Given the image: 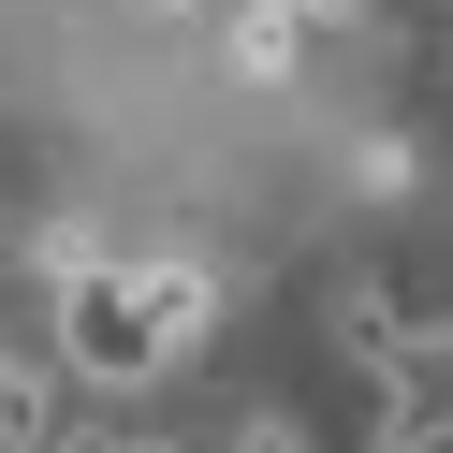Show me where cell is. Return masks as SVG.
Returning a JSON list of instances; mask_svg holds the SVG:
<instances>
[{"label":"cell","instance_id":"277c9868","mask_svg":"<svg viewBox=\"0 0 453 453\" xmlns=\"http://www.w3.org/2000/svg\"><path fill=\"white\" fill-rule=\"evenodd\" d=\"M59 351H0V453H44V439H59Z\"/></svg>","mask_w":453,"mask_h":453},{"label":"cell","instance_id":"ba28073f","mask_svg":"<svg viewBox=\"0 0 453 453\" xmlns=\"http://www.w3.org/2000/svg\"><path fill=\"white\" fill-rule=\"evenodd\" d=\"M307 15H365V0H307Z\"/></svg>","mask_w":453,"mask_h":453},{"label":"cell","instance_id":"7a4b0ae2","mask_svg":"<svg viewBox=\"0 0 453 453\" xmlns=\"http://www.w3.org/2000/svg\"><path fill=\"white\" fill-rule=\"evenodd\" d=\"M307 30H322L307 0H234V15H219V59H234L249 88H293V73H307Z\"/></svg>","mask_w":453,"mask_h":453},{"label":"cell","instance_id":"9c48e42d","mask_svg":"<svg viewBox=\"0 0 453 453\" xmlns=\"http://www.w3.org/2000/svg\"><path fill=\"white\" fill-rule=\"evenodd\" d=\"M439 73H453V30H439Z\"/></svg>","mask_w":453,"mask_h":453},{"label":"cell","instance_id":"6da1fadb","mask_svg":"<svg viewBox=\"0 0 453 453\" xmlns=\"http://www.w3.org/2000/svg\"><path fill=\"white\" fill-rule=\"evenodd\" d=\"M44 307H59V380H88V395H147L161 365H176V336L147 322V278H132L118 249H103L88 278H59Z\"/></svg>","mask_w":453,"mask_h":453},{"label":"cell","instance_id":"5b68a950","mask_svg":"<svg viewBox=\"0 0 453 453\" xmlns=\"http://www.w3.org/2000/svg\"><path fill=\"white\" fill-rule=\"evenodd\" d=\"M351 190H380V205H410V190H424V132H351Z\"/></svg>","mask_w":453,"mask_h":453},{"label":"cell","instance_id":"8992f818","mask_svg":"<svg viewBox=\"0 0 453 453\" xmlns=\"http://www.w3.org/2000/svg\"><path fill=\"white\" fill-rule=\"evenodd\" d=\"M395 336H410V322L380 307V278H351V293H336V351H351V365H395Z\"/></svg>","mask_w":453,"mask_h":453},{"label":"cell","instance_id":"52a82bcc","mask_svg":"<svg viewBox=\"0 0 453 453\" xmlns=\"http://www.w3.org/2000/svg\"><path fill=\"white\" fill-rule=\"evenodd\" d=\"M30 264H44V293H59V278H88V264H103V234H88V219H44Z\"/></svg>","mask_w":453,"mask_h":453},{"label":"cell","instance_id":"3957f363","mask_svg":"<svg viewBox=\"0 0 453 453\" xmlns=\"http://www.w3.org/2000/svg\"><path fill=\"white\" fill-rule=\"evenodd\" d=\"M132 278H147V322L176 336V351H205V336H219V307H234L205 264H190V249H161V264H132Z\"/></svg>","mask_w":453,"mask_h":453}]
</instances>
